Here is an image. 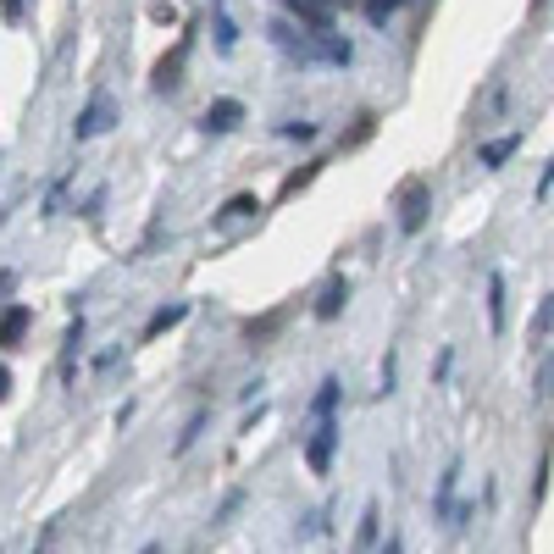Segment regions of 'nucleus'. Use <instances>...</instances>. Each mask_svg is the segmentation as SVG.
Here are the masks:
<instances>
[{
  "label": "nucleus",
  "mask_w": 554,
  "mask_h": 554,
  "mask_svg": "<svg viewBox=\"0 0 554 554\" xmlns=\"http://www.w3.org/2000/svg\"><path fill=\"white\" fill-rule=\"evenodd\" d=\"M23 12H28L23 0H0V17H6V23H23Z\"/></svg>",
  "instance_id": "obj_25"
},
{
  "label": "nucleus",
  "mask_w": 554,
  "mask_h": 554,
  "mask_svg": "<svg viewBox=\"0 0 554 554\" xmlns=\"http://www.w3.org/2000/svg\"><path fill=\"white\" fill-rule=\"evenodd\" d=\"M183 316H189V305H183V300L161 305V311H156V316H150V322H145V344H150V338H161V333H172V327H178Z\"/></svg>",
  "instance_id": "obj_13"
},
{
  "label": "nucleus",
  "mask_w": 554,
  "mask_h": 554,
  "mask_svg": "<svg viewBox=\"0 0 554 554\" xmlns=\"http://www.w3.org/2000/svg\"><path fill=\"white\" fill-rule=\"evenodd\" d=\"M205 422H211V410H194V416H189V422H183V433L178 438H172V455H189V449H194V438H200L205 433Z\"/></svg>",
  "instance_id": "obj_18"
},
{
  "label": "nucleus",
  "mask_w": 554,
  "mask_h": 554,
  "mask_svg": "<svg viewBox=\"0 0 554 554\" xmlns=\"http://www.w3.org/2000/svg\"><path fill=\"white\" fill-rule=\"evenodd\" d=\"M399 6H405V0H366V17H372V23H377V28H383V23H388V17H394V12H399Z\"/></svg>",
  "instance_id": "obj_23"
},
{
  "label": "nucleus",
  "mask_w": 554,
  "mask_h": 554,
  "mask_svg": "<svg viewBox=\"0 0 554 554\" xmlns=\"http://www.w3.org/2000/svg\"><path fill=\"white\" fill-rule=\"evenodd\" d=\"M183 56H189V39H178V50L172 56H161V67H156V89H178L183 84Z\"/></svg>",
  "instance_id": "obj_15"
},
{
  "label": "nucleus",
  "mask_w": 554,
  "mask_h": 554,
  "mask_svg": "<svg viewBox=\"0 0 554 554\" xmlns=\"http://www.w3.org/2000/svg\"><path fill=\"white\" fill-rule=\"evenodd\" d=\"M289 6V17L305 28V34H333V0H283Z\"/></svg>",
  "instance_id": "obj_5"
},
{
  "label": "nucleus",
  "mask_w": 554,
  "mask_h": 554,
  "mask_svg": "<svg viewBox=\"0 0 554 554\" xmlns=\"http://www.w3.org/2000/svg\"><path fill=\"white\" fill-rule=\"evenodd\" d=\"M510 322V294H505V272H488V333H505Z\"/></svg>",
  "instance_id": "obj_9"
},
{
  "label": "nucleus",
  "mask_w": 554,
  "mask_h": 554,
  "mask_svg": "<svg viewBox=\"0 0 554 554\" xmlns=\"http://www.w3.org/2000/svg\"><path fill=\"white\" fill-rule=\"evenodd\" d=\"M78 350H84V316H73V327H67V338H61V377H73Z\"/></svg>",
  "instance_id": "obj_17"
},
{
  "label": "nucleus",
  "mask_w": 554,
  "mask_h": 554,
  "mask_svg": "<svg viewBox=\"0 0 554 554\" xmlns=\"http://www.w3.org/2000/svg\"><path fill=\"white\" fill-rule=\"evenodd\" d=\"M316 167H322V161H311V167H300V172H289V178H283V200H294V194L305 189V183L316 178Z\"/></svg>",
  "instance_id": "obj_21"
},
{
  "label": "nucleus",
  "mask_w": 554,
  "mask_h": 554,
  "mask_svg": "<svg viewBox=\"0 0 554 554\" xmlns=\"http://www.w3.org/2000/svg\"><path fill=\"white\" fill-rule=\"evenodd\" d=\"M266 34H272V45L289 61H300V67H316V61H322V67H350L355 61V45L344 34H300L294 23H272Z\"/></svg>",
  "instance_id": "obj_1"
},
{
  "label": "nucleus",
  "mask_w": 554,
  "mask_h": 554,
  "mask_svg": "<svg viewBox=\"0 0 554 554\" xmlns=\"http://www.w3.org/2000/svg\"><path fill=\"white\" fill-rule=\"evenodd\" d=\"M427 217H433V189H427L422 178H410L405 189H399V233H416L427 228Z\"/></svg>",
  "instance_id": "obj_2"
},
{
  "label": "nucleus",
  "mask_w": 554,
  "mask_h": 554,
  "mask_svg": "<svg viewBox=\"0 0 554 554\" xmlns=\"http://www.w3.org/2000/svg\"><path fill=\"white\" fill-rule=\"evenodd\" d=\"M111 128H117V100H111V95H95L84 111H78L73 139H100V133H111Z\"/></svg>",
  "instance_id": "obj_4"
},
{
  "label": "nucleus",
  "mask_w": 554,
  "mask_h": 554,
  "mask_svg": "<svg viewBox=\"0 0 554 554\" xmlns=\"http://www.w3.org/2000/svg\"><path fill=\"white\" fill-rule=\"evenodd\" d=\"M377 554H405V543H399V538H394V532H388V538H383V543H377Z\"/></svg>",
  "instance_id": "obj_28"
},
{
  "label": "nucleus",
  "mask_w": 554,
  "mask_h": 554,
  "mask_svg": "<svg viewBox=\"0 0 554 554\" xmlns=\"http://www.w3.org/2000/svg\"><path fill=\"white\" fill-rule=\"evenodd\" d=\"M538 399H554V361L543 366V377H538Z\"/></svg>",
  "instance_id": "obj_26"
},
{
  "label": "nucleus",
  "mask_w": 554,
  "mask_h": 554,
  "mask_svg": "<svg viewBox=\"0 0 554 554\" xmlns=\"http://www.w3.org/2000/svg\"><path fill=\"white\" fill-rule=\"evenodd\" d=\"M516 150H521V128H510V133H499V139H488V145L477 150V161H482L488 172H499L510 156H516Z\"/></svg>",
  "instance_id": "obj_10"
},
{
  "label": "nucleus",
  "mask_w": 554,
  "mask_h": 554,
  "mask_svg": "<svg viewBox=\"0 0 554 554\" xmlns=\"http://www.w3.org/2000/svg\"><path fill=\"white\" fill-rule=\"evenodd\" d=\"M211 12H217V50H222V56H233V45H239V23L228 17L222 0H211Z\"/></svg>",
  "instance_id": "obj_19"
},
{
  "label": "nucleus",
  "mask_w": 554,
  "mask_h": 554,
  "mask_svg": "<svg viewBox=\"0 0 554 554\" xmlns=\"http://www.w3.org/2000/svg\"><path fill=\"white\" fill-rule=\"evenodd\" d=\"M383 543V510H377V499L361 510V527H355V554H366V549H377Z\"/></svg>",
  "instance_id": "obj_11"
},
{
  "label": "nucleus",
  "mask_w": 554,
  "mask_h": 554,
  "mask_svg": "<svg viewBox=\"0 0 554 554\" xmlns=\"http://www.w3.org/2000/svg\"><path fill=\"white\" fill-rule=\"evenodd\" d=\"M394 383H399V355L388 350L383 355V377H377V394H394Z\"/></svg>",
  "instance_id": "obj_22"
},
{
  "label": "nucleus",
  "mask_w": 554,
  "mask_h": 554,
  "mask_svg": "<svg viewBox=\"0 0 554 554\" xmlns=\"http://www.w3.org/2000/svg\"><path fill=\"white\" fill-rule=\"evenodd\" d=\"M549 189H554V156H549V167H543V178H538V200H543Z\"/></svg>",
  "instance_id": "obj_27"
},
{
  "label": "nucleus",
  "mask_w": 554,
  "mask_h": 554,
  "mask_svg": "<svg viewBox=\"0 0 554 554\" xmlns=\"http://www.w3.org/2000/svg\"><path fill=\"white\" fill-rule=\"evenodd\" d=\"M6 394H12V372H6V361H0V405H6Z\"/></svg>",
  "instance_id": "obj_29"
},
{
  "label": "nucleus",
  "mask_w": 554,
  "mask_h": 554,
  "mask_svg": "<svg viewBox=\"0 0 554 554\" xmlns=\"http://www.w3.org/2000/svg\"><path fill=\"white\" fill-rule=\"evenodd\" d=\"M277 133H283V139H300V145H311V139H316V122H283Z\"/></svg>",
  "instance_id": "obj_24"
},
{
  "label": "nucleus",
  "mask_w": 554,
  "mask_h": 554,
  "mask_svg": "<svg viewBox=\"0 0 554 554\" xmlns=\"http://www.w3.org/2000/svg\"><path fill=\"white\" fill-rule=\"evenodd\" d=\"M139 554H161V543H145V549H139Z\"/></svg>",
  "instance_id": "obj_30"
},
{
  "label": "nucleus",
  "mask_w": 554,
  "mask_h": 554,
  "mask_svg": "<svg viewBox=\"0 0 554 554\" xmlns=\"http://www.w3.org/2000/svg\"><path fill=\"white\" fill-rule=\"evenodd\" d=\"M244 122V106L239 100H211V106H205V117H200V128L205 133H233Z\"/></svg>",
  "instance_id": "obj_7"
},
{
  "label": "nucleus",
  "mask_w": 554,
  "mask_h": 554,
  "mask_svg": "<svg viewBox=\"0 0 554 554\" xmlns=\"http://www.w3.org/2000/svg\"><path fill=\"white\" fill-rule=\"evenodd\" d=\"M344 305H350V283H344V277H327L311 311H316V322H338V311H344Z\"/></svg>",
  "instance_id": "obj_6"
},
{
  "label": "nucleus",
  "mask_w": 554,
  "mask_h": 554,
  "mask_svg": "<svg viewBox=\"0 0 554 554\" xmlns=\"http://www.w3.org/2000/svg\"><path fill=\"white\" fill-rule=\"evenodd\" d=\"M28 327H34V311H28V305H6V311H0V344L17 350L28 338Z\"/></svg>",
  "instance_id": "obj_8"
},
{
  "label": "nucleus",
  "mask_w": 554,
  "mask_h": 554,
  "mask_svg": "<svg viewBox=\"0 0 554 554\" xmlns=\"http://www.w3.org/2000/svg\"><path fill=\"white\" fill-rule=\"evenodd\" d=\"M455 482H460V460H449L444 477H438V494H433V516L449 521V510H455Z\"/></svg>",
  "instance_id": "obj_12"
},
{
  "label": "nucleus",
  "mask_w": 554,
  "mask_h": 554,
  "mask_svg": "<svg viewBox=\"0 0 554 554\" xmlns=\"http://www.w3.org/2000/svg\"><path fill=\"white\" fill-rule=\"evenodd\" d=\"M311 410H316V422H322V416H338V377H327V383L316 388Z\"/></svg>",
  "instance_id": "obj_20"
},
{
  "label": "nucleus",
  "mask_w": 554,
  "mask_h": 554,
  "mask_svg": "<svg viewBox=\"0 0 554 554\" xmlns=\"http://www.w3.org/2000/svg\"><path fill=\"white\" fill-rule=\"evenodd\" d=\"M255 211H261V200H255V194H233V200L217 211V222H211V228L222 233V228H228V222H244V217H255Z\"/></svg>",
  "instance_id": "obj_14"
},
{
  "label": "nucleus",
  "mask_w": 554,
  "mask_h": 554,
  "mask_svg": "<svg viewBox=\"0 0 554 554\" xmlns=\"http://www.w3.org/2000/svg\"><path fill=\"white\" fill-rule=\"evenodd\" d=\"M338 416H322V422L311 427V438H305V466L316 471V477H327L333 471V455H338Z\"/></svg>",
  "instance_id": "obj_3"
},
{
  "label": "nucleus",
  "mask_w": 554,
  "mask_h": 554,
  "mask_svg": "<svg viewBox=\"0 0 554 554\" xmlns=\"http://www.w3.org/2000/svg\"><path fill=\"white\" fill-rule=\"evenodd\" d=\"M549 333H554V294H543V300H538V311H532L527 344H532V350H538V344H543V338H549Z\"/></svg>",
  "instance_id": "obj_16"
}]
</instances>
